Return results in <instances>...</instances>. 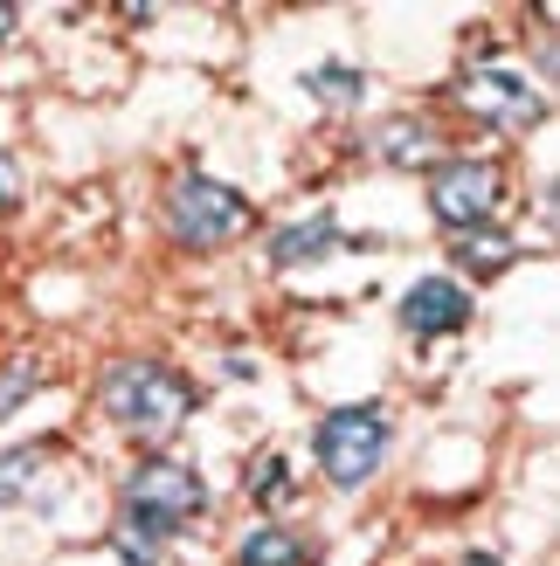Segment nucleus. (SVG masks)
<instances>
[{"instance_id": "19", "label": "nucleus", "mask_w": 560, "mask_h": 566, "mask_svg": "<svg viewBox=\"0 0 560 566\" xmlns=\"http://www.w3.org/2000/svg\"><path fill=\"white\" fill-rule=\"evenodd\" d=\"M464 566H498V559H485V553H470V559H464Z\"/></svg>"}, {"instance_id": "6", "label": "nucleus", "mask_w": 560, "mask_h": 566, "mask_svg": "<svg viewBox=\"0 0 560 566\" xmlns=\"http://www.w3.org/2000/svg\"><path fill=\"white\" fill-rule=\"evenodd\" d=\"M457 97L478 111V125H533L540 118V97L526 91V83L512 70H498V63H478V70H464L457 76Z\"/></svg>"}, {"instance_id": "2", "label": "nucleus", "mask_w": 560, "mask_h": 566, "mask_svg": "<svg viewBox=\"0 0 560 566\" xmlns=\"http://www.w3.org/2000/svg\"><path fill=\"white\" fill-rule=\"evenodd\" d=\"M312 449H319V470H325L340 491L367 484V476L381 470V457H387V408H381V401H353V408L319 415Z\"/></svg>"}, {"instance_id": "10", "label": "nucleus", "mask_w": 560, "mask_h": 566, "mask_svg": "<svg viewBox=\"0 0 560 566\" xmlns=\"http://www.w3.org/2000/svg\"><path fill=\"white\" fill-rule=\"evenodd\" d=\"M374 146H381L387 166H429V174L443 166V132H436L429 118H395V125L374 138Z\"/></svg>"}, {"instance_id": "4", "label": "nucleus", "mask_w": 560, "mask_h": 566, "mask_svg": "<svg viewBox=\"0 0 560 566\" xmlns=\"http://www.w3.org/2000/svg\"><path fill=\"white\" fill-rule=\"evenodd\" d=\"M498 193H506L498 166H485V159H443L436 180H429V208H436L443 229L470 235V229H485V221L498 214Z\"/></svg>"}, {"instance_id": "11", "label": "nucleus", "mask_w": 560, "mask_h": 566, "mask_svg": "<svg viewBox=\"0 0 560 566\" xmlns=\"http://www.w3.org/2000/svg\"><path fill=\"white\" fill-rule=\"evenodd\" d=\"M49 463V442H21V449H0V512L35 484V470Z\"/></svg>"}, {"instance_id": "12", "label": "nucleus", "mask_w": 560, "mask_h": 566, "mask_svg": "<svg viewBox=\"0 0 560 566\" xmlns=\"http://www.w3.org/2000/svg\"><path fill=\"white\" fill-rule=\"evenodd\" d=\"M304 91H312L319 104H332V111H353V104H360V70H346V63L304 70Z\"/></svg>"}, {"instance_id": "1", "label": "nucleus", "mask_w": 560, "mask_h": 566, "mask_svg": "<svg viewBox=\"0 0 560 566\" xmlns=\"http://www.w3.org/2000/svg\"><path fill=\"white\" fill-rule=\"evenodd\" d=\"M97 408L118 421L125 436L159 442V436H174L194 415V387L174 374V366H159V359H111L104 380H97Z\"/></svg>"}, {"instance_id": "13", "label": "nucleus", "mask_w": 560, "mask_h": 566, "mask_svg": "<svg viewBox=\"0 0 560 566\" xmlns=\"http://www.w3.org/2000/svg\"><path fill=\"white\" fill-rule=\"evenodd\" d=\"M242 566H304V546L291 539V532L263 525V532H249V539H242Z\"/></svg>"}, {"instance_id": "15", "label": "nucleus", "mask_w": 560, "mask_h": 566, "mask_svg": "<svg viewBox=\"0 0 560 566\" xmlns=\"http://www.w3.org/2000/svg\"><path fill=\"white\" fill-rule=\"evenodd\" d=\"M457 256H464L470 270H485V276H491V270H506L519 249H512L506 235H498V242H478V229H470V235H457Z\"/></svg>"}, {"instance_id": "16", "label": "nucleus", "mask_w": 560, "mask_h": 566, "mask_svg": "<svg viewBox=\"0 0 560 566\" xmlns=\"http://www.w3.org/2000/svg\"><path fill=\"white\" fill-rule=\"evenodd\" d=\"M35 387H42V366H35V359H21L14 374L0 380V415H14V408H21V401H28V394H35Z\"/></svg>"}, {"instance_id": "7", "label": "nucleus", "mask_w": 560, "mask_h": 566, "mask_svg": "<svg viewBox=\"0 0 560 566\" xmlns=\"http://www.w3.org/2000/svg\"><path fill=\"white\" fill-rule=\"evenodd\" d=\"M402 325L415 338H443V332H464L470 325V291L450 276H423L415 291L402 297Z\"/></svg>"}, {"instance_id": "3", "label": "nucleus", "mask_w": 560, "mask_h": 566, "mask_svg": "<svg viewBox=\"0 0 560 566\" xmlns=\"http://www.w3.org/2000/svg\"><path fill=\"white\" fill-rule=\"evenodd\" d=\"M249 221H257V208H249L236 187L208 180V174H180L174 193H166V229H174V242H187V249L236 242V235H249Z\"/></svg>"}, {"instance_id": "5", "label": "nucleus", "mask_w": 560, "mask_h": 566, "mask_svg": "<svg viewBox=\"0 0 560 566\" xmlns=\"http://www.w3.org/2000/svg\"><path fill=\"white\" fill-rule=\"evenodd\" d=\"M125 497L132 504H153V512H166V518H201L208 512V484L194 476L180 457H146L132 470V484H125Z\"/></svg>"}, {"instance_id": "18", "label": "nucleus", "mask_w": 560, "mask_h": 566, "mask_svg": "<svg viewBox=\"0 0 560 566\" xmlns=\"http://www.w3.org/2000/svg\"><path fill=\"white\" fill-rule=\"evenodd\" d=\"M8 28H14V8H0V35H8Z\"/></svg>"}, {"instance_id": "8", "label": "nucleus", "mask_w": 560, "mask_h": 566, "mask_svg": "<svg viewBox=\"0 0 560 566\" xmlns=\"http://www.w3.org/2000/svg\"><path fill=\"white\" fill-rule=\"evenodd\" d=\"M180 532V518H166V512H153V504H118V532H111V546H118V559L125 566H159V553H166V539Z\"/></svg>"}, {"instance_id": "14", "label": "nucleus", "mask_w": 560, "mask_h": 566, "mask_svg": "<svg viewBox=\"0 0 560 566\" xmlns=\"http://www.w3.org/2000/svg\"><path fill=\"white\" fill-rule=\"evenodd\" d=\"M249 497H257V512H277V497H291V463L284 457H257L249 463Z\"/></svg>"}, {"instance_id": "9", "label": "nucleus", "mask_w": 560, "mask_h": 566, "mask_svg": "<svg viewBox=\"0 0 560 566\" xmlns=\"http://www.w3.org/2000/svg\"><path fill=\"white\" fill-rule=\"evenodd\" d=\"M332 249H346V229H340L332 214H304V221H291V229L270 235V270L319 263V256H332Z\"/></svg>"}, {"instance_id": "17", "label": "nucleus", "mask_w": 560, "mask_h": 566, "mask_svg": "<svg viewBox=\"0 0 560 566\" xmlns=\"http://www.w3.org/2000/svg\"><path fill=\"white\" fill-rule=\"evenodd\" d=\"M14 201H21V180H14V166H8V159H0V214H8Z\"/></svg>"}]
</instances>
